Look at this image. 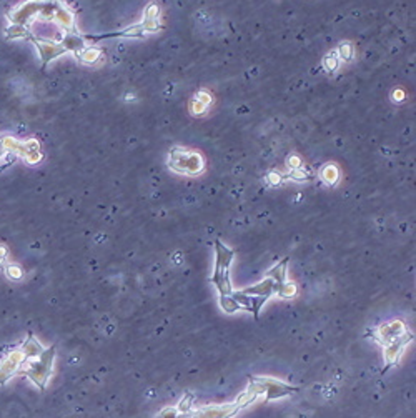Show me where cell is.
<instances>
[{
	"label": "cell",
	"mask_w": 416,
	"mask_h": 418,
	"mask_svg": "<svg viewBox=\"0 0 416 418\" xmlns=\"http://www.w3.org/2000/svg\"><path fill=\"white\" fill-rule=\"evenodd\" d=\"M232 257H233V252H230L225 245L217 241V265H215V273H213V283L218 287L222 297H226L232 293L230 278H228V267H230Z\"/></svg>",
	"instance_id": "1"
},
{
	"label": "cell",
	"mask_w": 416,
	"mask_h": 418,
	"mask_svg": "<svg viewBox=\"0 0 416 418\" xmlns=\"http://www.w3.org/2000/svg\"><path fill=\"white\" fill-rule=\"evenodd\" d=\"M25 360H27V358H25L22 350H17L14 354H10L7 358H4L2 363H0V385L7 382L9 378L22 367Z\"/></svg>",
	"instance_id": "3"
},
{
	"label": "cell",
	"mask_w": 416,
	"mask_h": 418,
	"mask_svg": "<svg viewBox=\"0 0 416 418\" xmlns=\"http://www.w3.org/2000/svg\"><path fill=\"white\" fill-rule=\"evenodd\" d=\"M52 360H54V348L43 351L42 355L35 357L34 362H30L25 367V375L32 378V382L38 387L43 388V385L47 383L50 371H52Z\"/></svg>",
	"instance_id": "2"
}]
</instances>
